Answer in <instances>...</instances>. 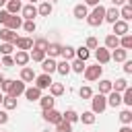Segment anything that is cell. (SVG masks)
<instances>
[{"label":"cell","mask_w":132,"mask_h":132,"mask_svg":"<svg viewBox=\"0 0 132 132\" xmlns=\"http://www.w3.org/2000/svg\"><path fill=\"white\" fill-rule=\"evenodd\" d=\"M0 64H2L4 68H12V66H14V60H12V56H2Z\"/></svg>","instance_id":"obj_47"},{"label":"cell","mask_w":132,"mask_h":132,"mask_svg":"<svg viewBox=\"0 0 132 132\" xmlns=\"http://www.w3.org/2000/svg\"><path fill=\"white\" fill-rule=\"evenodd\" d=\"M111 82H113V80L101 78V80H99V93H101V95H107V93H111Z\"/></svg>","instance_id":"obj_36"},{"label":"cell","mask_w":132,"mask_h":132,"mask_svg":"<svg viewBox=\"0 0 132 132\" xmlns=\"http://www.w3.org/2000/svg\"><path fill=\"white\" fill-rule=\"evenodd\" d=\"M6 122H8V111L2 109V111H0V124H6Z\"/></svg>","instance_id":"obj_50"},{"label":"cell","mask_w":132,"mask_h":132,"mask_svg":"<svg viewBox=\"0 0 132 132\" xmlns=\"http://www.w3.org/2000/svg\"><path fill=\"white\" fill-rule=\"evenodd\" d=\"M8 16H10V14H8V12H6V10H0V25H4V23H6V19H8Z\"/></svg>","instance_id":"obj_49"},{"label":"cell","mask_w":132,"mask_h":132,"mask_svg":"<svg viewBox=\"0 0 132 132\" xmlns=\"http://www.w3.org/2000/svg\"><path fill=\"white\" fill-rule=\"evenodd\" d=\"M118 19H120V8H118V6L105 8V19H103V21H107V23H111V25H113Z\"/></svg>","instance_id":"obj_13"},{"label":"cell","mask_w":132,"mask_h":132,"mask_svg":"<svg viewBox=\"0 0 132 132\" xmlns=\"http://www.w3.org/2000/svg\"><path fill=\"white\" fill-rule=\"evenodd\" d=\"M12 50H14L12 43H0V54H2V56H10Z\"/></svg>","instance_id":"obj_44"},{"label":"cell","mask_w":132,"mask_h":132,"mask_svg":"<svg viewBox=\"0 0 132 132\" xmlns=\"http://www.w3.org/2000/svg\"><path fill=\"white\" fill-rule=\"evenodd\" d=\"M72 14H74V19L82 21V19H87V14H89V8H87L85 4H76V6L72 8Z\"/></svg>","instance_id":"obj_19"},{"label":"cell","mask_w":132,"mask_h":132,"mask_svg":"<svg viewBox=\"0 0 132 132\" xmlns=\"http://www.w3.org/2000/svg\"><path fill=\"white\" fill-rule=\"evenodd\" d=\"M85 68H87V62H82V60H72V64H70V70L72 72H76V74H82L85 72Z\"/></svg>","instance_id":"obj_28"},{"label":"cell","mask_w":132,"mask_h":132,"mask_svg":"<svg viewBox=\"0 0 132 132\" xmlns=\"http://www.w3.org/2000/svg\"><path fill=\"white\" fill-rule=\"evenodd\" d=\"M6 2L8 0H0V10H2V6H6Z\"/></svg>","instance_id":"obj_54"},{"label":"cell","mask_w":132,"mask_h":132,"mask_svg":"<svg viewBox=\"0 0 132 132\" xmlns=\"http://www.w3.org/2000/svg\"><path fill=\"white\" fill-rule=\"evenodd\" d=\"M60 56H62L66 62L74 60V47H72V45H62V50H60Z\"/></svg>","instance_id":"obj_26"},{"label":"cell","mask_w":132,"mask_h":132,"mask_svg":"<svg viewBox=\"0 0 132 132\" xmlns=\"http://www.w3.org/2000/svg\"><path fill=\"white\" fill-rule=\"evenodd\" d=\"M103 19H105V6H101V4L93 6V10L87 14V23H89L91 27H99L101 23H105Z\"/></svg>","instance_id":"obj_1"},{"label":"cell","mask_w":132,"mask_h":132,"mask_svg":"<svg viewBox=\"0 0 132 132\" xmlns=\"http://www.w3.org/2000/svg\"><path fill=\"white\" fill-rule=\"evenodd\" d=\"M2 82H4V76H2V74H0V85H2Z\"/></svg>","instance_id":"obj_56"},{"label":"cell","mask_w":132,"mask_h":132,"mask_svg":"<svg viewBox=\"0 0 132 132\" xmlns=\"http://www.w3.org/2000/svg\"><path fill=\"white\" fill-rule=\"evenodd\" d=\"M35 72H33V68H29V66H23V70H21V80L23 82H33L35 80Z\"/></svg>","instance_id":"obj_20"},{"label":"cell","mask_w":132,"mask_h":132,"mask_svg":"<svg viewBox=\"0 0 132 132\" xmlns=\"http://www.w3.org/2000/svg\"><path fill=\"white\" fill-rule=\"evenodd\" d=\"M78 95H80V99H91V97H93V89L85 85V87L78 89Z\"/></svg>","instance_id":"obj_42"},{"label":"cell","mask_w":132,"mask_h":132,"mask_svg":"<svg viewBox=\"0 0 132 132\" xmlns=\"http://www.w3.org/2000/svg\"><path fill=\"white\" fill-rule=\"evenodd\" d=\"M120 122H122L124 126H130V124H132V111H130V109L120 111Z\"/></svg>","instance_id":"obj_41"},{"label":"cell","mask_w":132,"mask_h":132,"mask_svg":"<svg viewBox=\"0 0 132 132\" xmlns=\"http://www.w3.org/2000/svg\"><path fill=\"white\" fill-rule=\"evenodd\" d=\"M29 60H33V62H43V60H45V52L33 50V52H29Z\"/></svg>","instance_id":"obj_39"},{"label":"cell","mask_w":132,"mask_h":132,"mask_svg":"<svg viewBox=\"0 0 132 132\" xmlns=\"http://www.w3.org/2000/svg\"><path fill=\"white\" fill-rule=\"evenodd\" d=\"M56 64H58V62H56L54 58H45V60L41 62V68H43L45 74H52V72H56Z\"/></svg>","instance_id":"obj_22"},{"label":"cell","mask_w":132,"mask_h":132,"mask_svg":"<svg viewBox=\"0 0 132 132\" xmlns=\"http://www.w3.org/2000/svg\"><path fill=\"white\" fill-rule=\"evenodd\" d=\"M0 68H2V64H0Z\"/></svg>","instance_id":"obj_59"},{"label":"cell","mask_w":132,"mask_h":132,"mask_svg":"<svg viewBox=\"0 0 132 132\" xmlns=\"http://www.w3.org/2000/svg\"><path fill=\"white\" fill-rule=\"evenodd\" d=\"M52 10H54L52 2H41V4L37 6V14H41V16H50V14H52Z\"/></svg>","instance_id":"obj_24"},{"label":"cell","mask_w":132,"mask_h":132,"mask_svg":"<svg viewBox=\"0 0 132 132\" xmlns=\"http://www.w3.org/2000/svg\"><path fill=\"white\" fill-rule=\"evenodd\" d=\"M113 2V6H124L126 4V0H111Z\"/></svg>","instance_id":"obj_52"},{"label":"cell","mask_w":132,"mask_h":132,"mask_svg":"<svg viewBox=\"0 0 132 132\" xmlns=\"http://www.w3.org/2000/svg\"><path fill=\"white\" fill-rule=\"evenodd\" d=\"M105 99H107V105H111V107H118V105H122V93H116V91H111V93H107V95H105Z\"/></svg>","instance_id":"obj_18"},{"label":"cell","mask_w":132,"mask_h":132,"mask_svg":"<svg viewBox=\"0 0 132 132\" xmlns=\"http://www.w3.org/2000/svg\"><path fill=\"white\" fill-rule=\"evenodd\" d=\"M120 19L126 21V23L132 21V6H130V4H124V6L120 8Z\"/></svg>","instance_id":"obj_25"},{"label":"cell","mask_w":132,"mask_h":132,"mask_svg":"<svg viewBox=\"0 0 132 132\" xmlns=\"http://www.w3.org/2000/svg\"><path fill=\"white\" fill-rule=\"evenodd\" d=\"M14 47H16V50L27 52V50H31V47H33V39H31V37H16Z\"/></svg>","instance_id":"obj_12"},{"label":"cell","mask_w":132,"mask_h":132,"mask_svg":"<svg viewBox=\"0 0 132 132\" xmlns=\"http://www.w3.org/2000/svg\"><path fill=\"white\" fill-rule=\"evenodd\" d=\"M101 4V0H85V6H97Z\"/></svg>","instance_id":"obj_51"},{"label":"cell","mask_w":132,"mask_h":132,"mask_svg":"<svg viewBox=\"0 0 132 132\" xmlns=\"http://www.w3.org/2000/svg\"><path fill=\"white\" fill-rule=\"evenodd\" d=\"M56 132H72V124H68V122H60V124H56Z\"/></svg>","instance_id":"obj_43"},{"label":"cell","mask_w":132,"mask_h":132,"mask_svg":"<svg viewBox=\"0 0 132 132\" xmlns=\"http://www.w3.org/2000/svg\"><path fill=\"white\" fill-rule=\"evenodd\" d=\"M16 37H19V35H16L14 31H10V29H6V27L0 29V39H2V43H12V45H14Z\"/></svg>","instance_id":"obj_10"},{"label":"cell","mask_w":132,"mask_h":132,"mask_svg":"<svg viewBox=\"0 0 132 132\" xmlns=\"http://www.w3.org/2000/svg\"><path fill=\"white\" fill-rule=\"evenodd\" d=\"M43 120L45 122H50V124H60L62 122V113L58 111V109H43Z\"/></svg>","instance_id":"obj_6"},{"label":"cell","mask_w":132,"mask_h":132,"mask_svg":"<svg viewBox=\"0 0 132 132\" xmlns=\"http://www.w3.org/2000/svg\"><path fill=\"white\" fill-rule=\"evenodd\" d=\"M62 120L68 122V124H74V122H78V113H76L74 109H66V111L62 113Z\"/></svg>","instance_id":"obj_32"},{"label":"cell","mask_w":132,"mask_h":132,"mask_svg":"<svg viewBox=\"0 0 132 132\" xmlns=\"http://www.w3.org/2000/svg\"><path fill=\"white\" fill-rule=\"evenodd\" d=\"M2 105H4V111L16 109V99H14V97H10V95H4V99H2Z\"/></svg>","instance_id":"obj_31"},{"label":"cell","mask_w":132,"mask_h":132,"mask_svg":"<svg viewBox=\"0 0 132 132\" xmlns=\"http://www.w3.org/2000/svg\"><path fill=\"white\" fill-rule=\"evenodd\" d=\"M78 120L87 126H93L95 124V113L93 111H82V113H78Z\"/></svg>","instance_id":"obj_30"},{"label":"cell","mask_w":132,"mask_h":132,"mask_svg":"<svg viewBox=\"0 0 132 132\" xmlns=\"http://www.w3.org/2000/svg\"><path fill=\"white\" fill-rule=\"evenodd\" d=\"M54 103H56V97H52V95H41V97H39V105H41V109H52Z\"/></svg>","instance_id":"obj_23"},{"label":"cell","mask_w":132,"mask_h":132,"mask_svg":"<svg viewBox=\"0 0 132 132\" xmlns=\"http://www.w3.org/2000/svg\"><path fill=\"white\" fill-rule=\"evenodd\" d=\"M21 19H25V21H35V16H37V6L35 4H25L23 8H21Z\"/></svg>","instance_id":"obj_7"},{"label":"cell","mask_w":132,"mask_h":132,"mask_svg":"<svg viewBox=\"0 0 132 132\" xmlns=\"http://www.w3.org/2000/svg\"><path fill=\"white\" fill-rule=\"evenodd\" d=\"M109 58H111L113 62H124V60H128V52L122 50V47H116V50L109 52Z\"/></svg>","instance_id":"obj_14"},{"label":"cell","mask_w":132,"mask_h":132,"mask_svg":"<svg viewBox=\"0 0 132 132\" xmlns=\"http://www.w3.org/2000/svg\"><path fill=\"white\" fill-rule=\"evenodd\" d=\"M95 58H97V64H101V66H103V64H107V62L111 60V58H109V50H107V47H97V50H95Z\"/></svg>","instance_id":"obj_11"},{"label":"cell","mask_w":132,"mask_h":132,"mask_svg":"<svg viewBox=\"0 0 132 132\" xmlns=\"http://www.w3.org/2000/svg\"><path fill=\"white\" fill-rule=\"evenodd\" d=\"M85 47H87V50H97V47H99V41H97V37H87V43H85Z\"/></svg>","instance_id":"obj_45"},{"label":"cell","mask_w":132,"mask_h":132,"mask_svg":"<svg viewBox=\"0 0 132 132\" xmlns=\"http://www.w3.org/2000/svg\"><path fill=\"white\" fill-rule=\"evenodd\" d=\"M124 72L132 74V60H124Z\"/></svg>","instance_id":"obj_48"},{"label":"cell","mask_w":132,"mask_h":132,"mask_svg":"<svg viewBox=\"0 0 132 132\" xmlns=\"http://www.w3.org/2000/svg\"><path fill=\"white\" fill-rule=\"evenodd\" d=\"M4 27H6V29H10V31H16V29H21V27H23V19H21V16H16V14H10V16L6 19Z\"/></svg>","instance_id":"obj_9"},{"label":"cell","mask_w":132,"mask_h":132,"mask_svg":"<svg viewBox=\"0 0 132 132\" xmlns=\"http://www.w3.org/2000/svg\"><path fill=\"white\" fill-rule=\"evenodd\" d=\"M23 95L27 97V101H31V103H33V101H39V97H41V91H39L37 87H27Z\"/></svg>","instance_id":"obj_16"},{"label":"cell","mask_w":132,"mask_h":132,"mask_svg":"<svg viewBox=\"0 0 132 132\" xmlns=\"http://www.w3.org/2000/svg\"><path fill=\"white\" fill-rule=\"evenodd\" d=\"M47 45H50V41H47V39L37 37V39L33 41V47H31V50H41V52H45V50H47Z\"/></svg>","instance_id":"obj_38"},{"label":"cell","mask_w":132,"mask_h":132,"mask_svg":"<svg viewBox=\"0 0 132 132\" xmlns=\"http://www.w3.org/2000/svg\"><path fill=\"white\" fill-rule=\"evenodd\" d=\"M118 132H132V128H130V126H122Z\"/></svg>","instance_id":"obj_53"},{"label":"cell","mask_w":132,"mask_h":132,"mask_svg":"<svg viewBox=\"0 0 132 132\" xmlns=\"http://www.w3.org/2000/svg\"><path fill=\"white\" fill-rule=\"evenodd\" d=\"M21 8H23L21 0H8V2H6V8H4V10H6L8 14H19V12H21Z\"/></svg>","instance_id":"obj_17"},{"label":"cell","mask_w":132,"mask_h":132,"mask_svg":"<svg viewBox=\"0 0 132 132\" xmlns=\"http://www.w3.org/2000/svg\"><path fill=\"white\" fill-rule=\"evenodd\" d=\"M25 89H27V87H25V82H23L21 78H19V80H12V78H10V85H8L6 95H10V97H14V99H16L19 95H23V93H25Z\"/></svg>","instance_id":"obj_4"},{"label":"cell","mask_w":132,"mask_h":132,"mask_svg":"<svg viewBox=\"0 0 132 132\" xmlns=\"http://www.w3.org/2000/svg\"><path fill=\"white\" fill-rule=\"evenodd\" d=\"M12 60H14V64H16V66H27V64H29V52L19 50V52L12 56Z\"/></svg>","instance_id":"obj_15"},{"label":"cell","mask_w":132,"mask_h":132,"mask_svg":"<svg viewBox=\"0 0 132 132\" xmlns=\"http://www.w3.org/2000/svg\"><path fill=\"white\" fill-rule=\"evenodd\" d=\"M120 47H122V50H126V52H128V50H132V35H130V33H126V35H122V37H120Z\"/></svg>","instance_id":"obj_33"},{"label":"cell","mask_w":132,"mask_h":132,"mask_svg":"<svg viewBox=\"0 0 132 132\" xmlns=\"http://www.w3.org/2000/svg\"><path fill=\"white\" fill-rule=\"evenodd\" d=\"M62 93H64V85L62 82H52L50 85V95L52 97H60Z\"/></svg>","instance_id":"obj_37"},{"label":"cell","mask_w":132,"mask_h":132,"mask_svg":"<svg viewBox=\"0 0 132 132\" xmlns=\"http://www.w3.org/2000/svg\"><path fill=\"white\" fill-rule=\"evenodd\" d=\"M60 50H62V45H60V43H50V45H47V50H45V56L56 58V56H60Z\"/></svg>","instance_id":"obj_34"},{"label":"cell","mask_w":132,"mask_h":132,"mask_svg":"<svg viewBox=\"0 0 132 132\" xmlns=\"http://www.w3.org/2000/svg\"><path fill=\"white\" fill-rule=\"evenodd\" d=\"M101 72H103V66H101V64L87 66V68H85V78H87L89 82H93V80H99V78H101Z\"/></svg>","instance_id":"obj_3"},{"label":"cell","mask_w":132,"mask_h":132,"mask_svg":"<svg viewBox=\"0 0 132 132\" xmlns=\"http://www.w3.org/2000/svg\"><path fill=\"white\" fill-rule=\"evenodd\" d=\"M103 47H107L109 52L116 50V47H120V37H116L113 33H109V35L105 37V45H103Z\"/></svg>","instance_id":"obj_21"},{"label":"cell","mask_w":132,"mask_h":132,"mask_svg":"<svg viewBox=\"0 0 132 132\" xmlns=\"http://www.w3.org/2000/svg\"><path fill=\"white\" fill-rule=\"evenodd\" d=\"M43 2H52V0H43Z\"/></svg>","instance_id":"obj_58"},{"label":"cell","mask_w":132,"mask_h":132,"mask_svg":"<svg viewBox=\"0 0 132 132\" xmlns=\"http://www.w3.org/2000/svg\"><path fill=\"white\" fill-rule=\"evenodd\" d=\"M56 72H58V74H62V76H66V74L70 72V62H66V60L58 62V64H56Z\"/></svg>","instance_id":"obj_35"},{"label":"cell","mask_w":132,"mask_h":132,"mask_svg":"<svg viewBox=\"0 0 132 132\" xmlns=\"http://www.w3.org/2000/svg\"><path fill=\"white\" fill-rule=\"evenodd\" d=\"M126 33H130V25H128L126 21L118 19V21L113 23V35H116V37H122V35H126Z\"/></svg>","instance_id":"obj_8"},{"label":"cell","mask_w":132,"mask_h":132,"mask_svg":"<svg viewBox=\"0 0 132 132\" xmlns=\"http://www.w3.org/2000/svg\"><path fill=\"white\" fill-rule=\"evenodd\" d=\"M130 85H128V80L126 78H118L116 82H111V91H116V93H122V91H126Z\"/></svg>","instance_id":"obj_29"},{"label":"cell","mask_w":132,"mask_h":132,"mask_svg":"<svg viewBox=\"0 0 132 132\" xmlns=\"http://www.w3.org/2000/svg\"><path fill=\"white\" fill-rule=\"evenodd\" d=\"M122 103L132 107V87H128L126 91H122Z\"/></svg>","instance_id":"obj_40"},{"label":"cell","mask_w":132,"mask_h":132,"mask_svg":"<svg viewBox=\"0 0 132 132\" xmlns=\"http://www.w3.org/2000/svg\"><path fill=\"white\" fill-rule=\"evenodd\" d=\"M54 80H52V74H39V76H35V85L33 87H37L39 91H43V89H50V85H52Z\"/></svg>","instance_id":"obj_5"},{"label":"cell","mask_w":132,"mask_h":132,"mask_svg":"<svg viewBox=\"0 0 132 132\" xmlns=\"http://www.w3.org/2000/svg\"><path fill=\"white\" fill-rule=\"evenodd\" d=\"M89 56H91V52H89L85 45H80V47H76V50H74V58H76V60L87 62V60H89Z\"/></svg>","instance_id":"obj_27"},{"label":"cell","mask_w":132,"mask_h":132,"mask_svg":"<svg viewBox=\"0 0 132 132\" xmlns=\"http://www.w3.org/2000/svg\"><path fill=\"white\" fill-rule=\"evenodd\" d=\"M2 99H4V93H0V105H2Z\"/></svg>","instance_id":"obj_55"},{"label":"cell","mask_w":132,"mask_h":132,"mask_svg":"<svg viewBox=\"0 0 132 132\" xmlns=\"http://www.w3.org/2000/svg\"><path fill=\"white\" fill-rule=\"evenodd\" d=\"M23 29H25L27 33H35L37 25H35V21H25V23H23Z\"/></svg>","instance_id":"obj_46"},{"label":"cell","mask_w":132,"mask_h":132,"mask_svg":"<svg viewBox=\"0 0 132 132\" xmlns=\"http://www.w3.org/2000/svg\"><path fill=\"white\" fill-rule=\"evenodd\" d=\"M35 2H39V0H29V4H35Z\"/></svg>","instance_id":"obj_57"},{"label":"cell","mask_w":132,"mask_h":132,"mask_svg":"<svg viewBox=\"0 0 132 132\" xmlns=\"http://www.w3.org/2000/svg\"><path fill=\"white\" fill-rule=\"evenodd\" d=\"M105 109H107V99H105V95H101V93L93 95V97H91V111H93V113H103Z\"/></svg>","instance_id":"obj_2"}]
</instances>
